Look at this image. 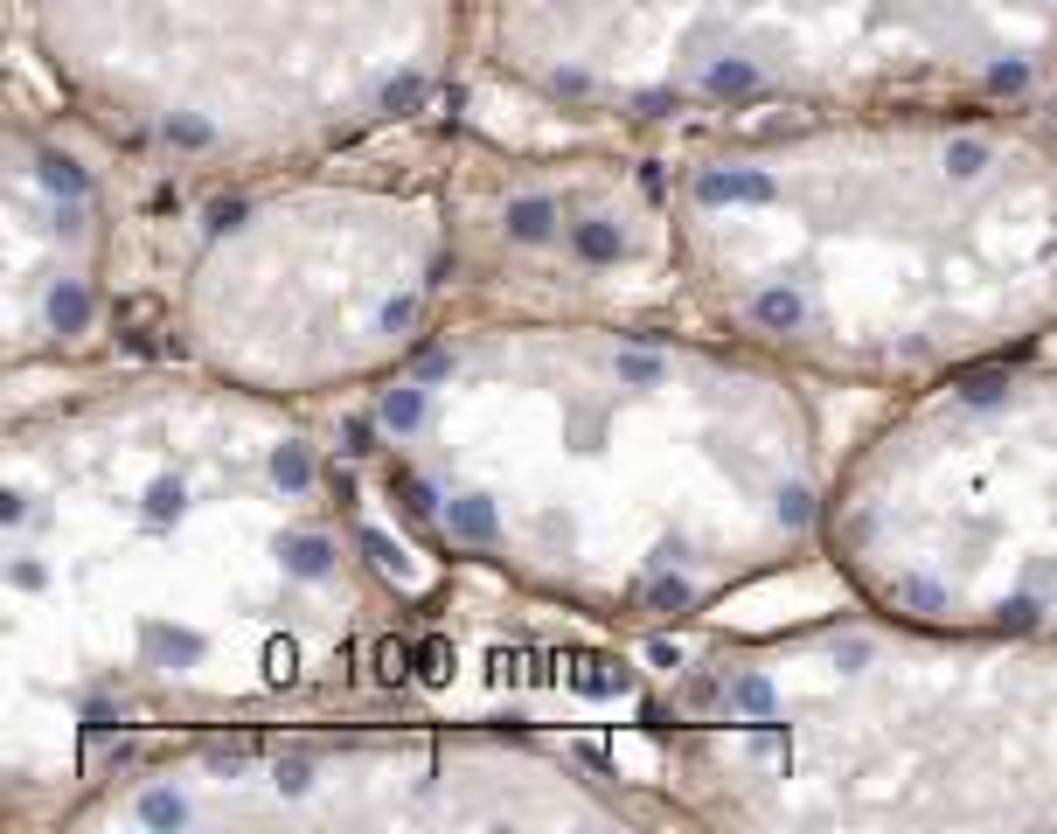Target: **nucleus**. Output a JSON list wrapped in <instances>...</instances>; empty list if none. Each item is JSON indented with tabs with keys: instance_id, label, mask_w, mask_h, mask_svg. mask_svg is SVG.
<instances>
[{
	"instance_id": "f257e3e1",
	"label": "nucleus",
	"mask_w": 1057,
	"mask_h": 834,
	"mask_svg": "<svg viewBox=\"0 0 1057 834\" xmlns=\"http://www.w3.org/2000/svg\"><path fill=\"white\" fill-rule=\"evenodd\" d=\"M355 445L223 376H112L7 424V772L56 828L202 730L459 709L647 751L654 668L446 619Z\"/></svg>"
},
{
	"instance_id": "f03ea898",
	"label": "nucleus",
	"mask_w": 1057,
	"mask_h": 834,
	"mask_svg": "<svg viewBox=\"0 0 1057 834\" xmlns=\"http://www.w3.org/2000/svg\"><path fill=\"white\" fill-rule=\"evenodd\" d=\"M355 459L432 563L633 640L821 556L842 466L814 383L689 313H453Z\"/></svg>"
},
{
	"instance_id": "7ed1b4c3",
	"label": "nucleus",
	"mask_w": 1057,
	"mask_h": 834,
	"mask_svg": "<svg viewBox=\"0 0 1057 834\" xmlns=\"http://www.w3.org/2000/svg\"><path fill=\"white\" fill-rule=\"evenodd\" d=\"M654 160L689 313L807 383L905 397L1057 334V98L752 119Z\"/></svg>"
},
{
	"instance_id": "20e7f679",
	"label": "nucleus",
	"mask_w": 1057,
	"mask_h": 834,
	"mask_svg": "<svg viewBox=\"0 0 1057 834\" xmlns=\"http://www.w3.org/2000/svg\"><path fill=\"white\" fill-rule=\"evenodd\" d=\"M654 675L661 779L689 828H1057V640L856 598Z\"/></svg>"
},
{
	"instance_id": "39448f33",
	"label": "nucleus",
	"mask_w": 1057,
	"mask_h": 834,
	"mask_svg": "<svg viewBox=\"0 0 1057 834\" xmlns=\"http://www.w3.org/2000/svg\"><path fill=\"white\" fill-rule=\"evenodd\" d=\"M480 63L571 126L1057 98V0H473Z\"/></svg>"
},
{
	"instance_id": "423d86ee",
	"label": "nucleus",
	"mask_w": 1057,
	"mask_h": 834,
	"mask_svg": "<svg viewBox=\"0 0 1057 834\" xmlns=\"http://www.w3.org/2000/svg\"><path fill=\"white\" fill-rule=\"evenodd\" d=\"M453 313L459 230L439 160L390 174L341 153L223 181L160 292V341L181 369L327 404L376 390Z\"/></svg>"
},
{
	"instance_id": "0eeeda50",
	"label": "nucleus",
	"mask_w": 1057,
	"mask_h": 834,
	"mask_svg": "<svg viewBox=\"0 0 1057 834\" xmlns=\"http://www.w3.org/2000/svg\"><path fill=\"white\" fill-rule=\"evenodd\" d=\"M605 744L459 709L202 730L112 765L56 828H668ZM689 828V821H682Z\"/></svg>"
},
{
	"instance_id": "6e6552de",
	"label": "nucleus",
	"mask_w": 1057,
	"mask_h": 834,
	"mask_svg": "<svg viewBox=\"0 0 1057 834\" xmlns=\"http://www.w3.org/2000/svg\"><path fill=\"white\" fill-rule=\"evenodd\" d=\"M849 598L946 633L1057 640V362H981L891 397L828 487Z\"/></svg>"
},
{
	"instance_id": "1a4fd4ad",
	"label": "nucleus",
	"mask_w": 1057,
	"mask_h": 834,
	"mask_svg": "<svg viewBox=\"0 0 1057 834\" xmlns=\"http://www.w3.org/2000/svg\"><path fill=\"white\" fill-rule=\"evenodd\" d=\"M439 174L459 230V313H689L654 153L446 146Z\"/></svg>"
},
{
	"instance_id": "9d476101",
	"label": "nucleus",
	"mask_w": 1057,
	"mask_h": 834,
	"mask_svg": "<svg viewBox=\"0 0 1057 834\" xmlns=\"http://www.w3.org/2000/svg\"><path fill=\"white\" fill-rule=\"evenodd\" d=\"M70 126H49L35 105L7 133V265H14V369L77 362L98 327L119 313V209L105 188V139L77 153Z\"/></svg>"
}]
</instances>
